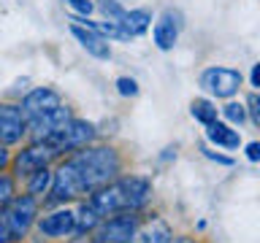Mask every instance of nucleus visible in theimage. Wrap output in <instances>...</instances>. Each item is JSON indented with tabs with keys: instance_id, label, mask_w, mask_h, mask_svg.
I'll use <instances>...</instances> for the list:
<instances>
[{
	"instance_id": "21",
	"label": "nucleus",
	"mask_w": 260,
	"mask_h": 243,
	"mask_svg": "<svg viewBox=\"0 0 260 243\" xmlns=\"http://www.w3.org/2000/svg\"><path fill=\"white\" fill-rule=\"evenodd\" d=\"M16 192H14V178L11 176H0V211H3L8 202H14Z\"/></svg>"
},
{
	"instance_id": "12",
	"label": "nucleus",
	"mask_w": 260,
	"mask_h": 243,
	"mask_svg": "<svg viewBox=\"0 0 260 243\" xmlns=\"http://www.w3.org/2000/svg\"><path fill=\"white\" fill-rule=\"evenodd\" d=\"M71 32H73V38H76L92 57H98V60H109V57H111L109 40H106V35H101L98 30L84 27V24H71Z\"/></svg>"
},
{
	"instance_id": "27",
	"label": "nucleus",
	"mask_w": 260,
	"mask_h": 243,
	"mask_svg": "<svg viewBox=\"0 0 260 243\" xmlns=\"http://www.w3.org/2000/svg\"><path fill=\"white\" fill-rule=\"evenodd\" d=\"M203 154H206L209 159H214V162H219V165H233V159L231 157H222V154H214L211 149H206V146H203Z\"/></svg>"
},
{
	"instance_id": "20",
	"label": "nucleus",
	"mask_w": 260,
	"mask_h": 243,
	"mask_svg": "<svg viewBox=\"0 0 260 243\" xmlns=\"http://www.w3.org/2000/svg\"><path fill=\"white\" fill-rule=\"evenodd\" d=\"M222 116L228 119V125H244V122L249 119V113H247V105H241V103H228L225 108H222Z\"/></svg>"
},
{
	"instance_id": "6",
	"label": "nucleus",
	"mask_w": 260,
	"mask_h": 243,
	"mask_svg": "<svg viewBox=\"0 0 260 243\" xmlns=\"http://www.w3.org/2000/svg\"><path fill=\"white\" fill-rule=\"evenodd\" d=\"M71 119H73V113H71V108H65V105H60V108H54L49 113H41V116H32L27 122L32 143H49L54 135H60L62 130L68 127Z\"/></svg>"
},
{
	"instance_id": "9",
	"label": "nucleus",
	"mask_w": 260,
	"mask_h": 243,
	"mask_svg": "<svg viewBox=\"0 0 260 243\" xmlns=\"http://www.w3.org/2000/svg\"><path fill=\"white\" fill-rule=\"evenodd\" d=\"M27 133V116L22 105H0V143H16Z\"/></svg>"
},
{
	"instance_id": "30",
	"label": "nucleus",
	"mask_w": 260,
	"mask_h": 243,
	"mask_svg": "<svg viewBox=\"0 0 260 243\" xmlns=\"http://www.w3.org/2000/svg\"><path fill=\"white\" fill-rule=\"evenodd\" d=\"M6 165H8V151L3 149V146H0V170H3Z\"/></svg>"
},
{
	"instance_id": "29",
	"label": "nucleus",
	"mask_w": 260,
	"mask_h": 243,
	"mask_svg": "<svg viewBox=\"0 0 260 243\" xmlns=\"http://www.w3.org/2000/svg\"><path fill=\"white\" fill-rule=\"evenodd\" d=\"M6 240H11V235H8V227H6V222L0 219V243H6Z\"/></svg>"
},
{
	"instance_id": "19",
	"label": "nucleus",
	"mask_w": 260,
	"mask_h": 243,
	"mask_svg": "<svg viewBox=\"0 0 260 243\" xmlns=\"http://www.w3.org/2000/svg\"><path fill=\"white\" fill-rule=\"evenodd\" d=\"M190 113H192V119L201 122V125H211V122H217V105L211 103V100H206V97L192 100Z\"/></svg>"
},
{
	"instance_id": "16",
	"label": "nucleus",
	"mask_w": 260,
	"mask_h": 243,
	"mask_svg": "<svg viewBox=\"0 0 260 243\" xmlns=\"http://www.w3.org/2000/svg\"><path fill=\"white\" fill-rule=\"evenodd\" d=\"M138 238H141V243H174V235H171L168 224L160 222V219H154L144 232H138Z\"/></svg>"
},
{
	"instance_id": "24",
	"label": "nucleus",
	"mask_w": 260,
	"mask_h": 243,
	"mask_svg": "<svg viewBox=\"0 0 260 243\" xmlns=\"http://www.w3.org/2000/svg\"><path fill=\"white\" fill-rule=\"evenodd\" d=\"M247 113H249V119L260 127V92H252L247 97Z\"/></svg>"
},
{
	"instance_id": "11",
	"label": "nucleus",
	"mask_w": 260,
	"mask_h": 243,
	"mask_svg": "<svg viewBox=\"0 0 260 243\" xmlns=\"http://www.w3.org/2000/svg\"><path fill=\"white\" fill-rule=\"evenodd\" d=\"M60 95L54 92V89H49V87H38V89H32V92H27V97L22 100V111H24V116L32 119V116H41V113H49V111H54V108H60Z\"/></svg>"
},
{
	"instance_id": "3",
	"label": "nucleus",
	"mask_w": 260,
	"mask_h": 243,
	"mask_svg": "<svg viewBox=\"0 0 260 243\" xmlns=\"http://www.w3.org/2000/svg\"><path fill=\"white\" fill-rule=\"evenodd\" d=\"M138 216L136 214H114L106 216L92 232V243H130L138 238Z\"/></svg>"
},
{
	"instance_id": "26",
	"label": "nucleus",
	"mask_w": 260,
	"mask_h": 243,
	"mask_svg": "<svg viewBox=\"0 0 260 243\" xmlns=\"http://www.w3.org/2000/svg\"><path fill=\"white\" fill-rule=\"evenodd\" d=\"M247 159H252V162H260V141H252V143H247Z\"/></svg>"
},
{
	"instance_id": "14",
	"label": "nucleus",
	"mask_w": 260,
	"mask_h": 243,
	"mask_svg": "<svg viewBox=\"0 0 260 243\" xmlns=\"http://www.w3.org/2000/svg\"><path fill=\"white\" fill-rule=\"evenodd\" d=\"M206 141L214 146H222V149H239L241 135H239V130H233V125L211 122V125H206Z\"/></svg>"
},
{
	"instance_id": "7",
	"label": "nucleus",
	"mask_w": 260,
	"mask_h": 243,
	"mask_svg": "<svg viewBox=\"0 0 260 243\" xmlns=\"http://www.w3.org/2000/svg\"><path fill=\"white\" fill-rule=\"evenodd\" d=\"M244 76L236 68H206L201 73V87L214 97H233L239 92Z\"/></svg>"
},
{
	"instance_id": "25",
	"label": "nucleus",
	"mask_w": 260,
	"mask_h": 243,
	"mask_svg": "<svg viewBox=\"0 0 260 243\" xmlns=\"http://www.w3.org/2000/svg\"><path fill=\"white\" fill-rule=\"evenodd\" d=\"M65 3H68L76 14H81V16H89V14L95 11V3H92V0H65Z\"/></svg>"
},
{
	"instance_id": "28",
	"label": "nucleus",
	"mask_w": 260,
	"mask_h": 243,
	"mask_svg": "<svg viewBox=\"0 0 260 243\" xmlns=\"http://www.w3.org/2000/svg\"><path fill=\"white\" fill-rule=\"evenodd\" d=\"M249 81H252V87L260 92V62L252 65V73H249Z\"/></svg>"
},
{
	"instance_id": "17",
	"label": "nucleus",
	"mask_w": 260,
	"mask_h": 243,
	"mask_svg": "<svg viewBox=\"0 0 260 243\" xmlns=\"http://www.w3.org/2000/svg\"><path fill=\"white\" fill-rule=\"evenodd\" d=\"M103 222V216L98 214V211L89 206V200L84 202V206L79 208V214H76V230L79 232H95V227Z\"/></svg>"
},
{
	"instance_id": "4",
	"label": "nucleus",
	"mask_w": 260,
	"mask_h": 243,
	"mask_svg": "<svg viewBox=\"0 0 260 243\" xmlns=\"http://www.w3.org/2000/svg\"><path fill=\"white\" fill-rule=\"evenodd\" d=\"M36 197L32 194H22V197H14V202H8V206L0 211L3 214V222L8 227V235H11V240H22L24 235H27L30 224L36 222Z\"/></svg>"
},
{
	"instance_id": "5",
	"label": "nucleus",
	"mask_w": 260,
	"mask_h": 243,
	"mask_svg": "<svg viewBox=\"0 0 260 243\" xmlns=\"http://www.w3.org/2000/svg\"><path fill=\"white\" fill-rule=\"evenodd\" d=\"M95 125L92 122H84V119H71L68 127L62 130L60 135H54L52 141H49V146H52L54 154H62V151H79L84 149V146H89L95 141Z\"/></svg>"
},
{
	"instance_id": "8",
	"label": "nucleus",
	"mask_w": 260,
	"mask_h": 243,
	"mask_svg": "<svg viewBox=\"0 0 260 243\" xmlns=\"http://www.w3.org/2000/svg\"><path fill=\"white\" fill-rule=\"evenodd\" d=\"M179 32H182V14L174 11V8H166V11L160 14V19L154 22V30H152L154 46H157L160 52L174 49V44L179 40Z\"/></svg>"
},
{
	"instance_id": "18",
	"label": "nucleus",
	"mask_w": 260,
	"mask_h": 243,
	"mask_svg": "<svg viewBox=\"0 0 260 243\" xmlns=\"http://www.w3.org/2000/svg\"><path fill=\"white\" fill-rule=\"evenodd\" d=\"M27 194H32V197H38V194H46V189L54 184V173H49V168H41L36 170L32 176H27Z\"/></svg>"
},
{
	"instance_id": "10",
	"label": "nucleus",
	"mask_w": 260,
	"mask_h": 243,
	"mask_svg": "<svg viewBox=\"0 0 260 243\" xmlns=\"http://www.w3.org/2000/svg\"><path fill=\"white\" fill-rule=\"evenodd\" d=\"M52 157H57V154L52 151L49 143H32L24 151H19V157L14 159V170H16V176H32L36 170L46 168Z\"/></svg>"
},
{
	"instance_id": "1",
	"label": "nucleus",
	"mask_w": 260,
	"mask_h": 243,
	"mask_svg": "<svg viewBox=\"0 0 260 243\" xmlns=\"http://www.w3.org/2000/svg\"><path fill=\"white\" fill-rule=\"evenodd\" d=\"M119 173V157L109 146H84L57 168L52 184V200L65 202L81 194H95L111 184Z\"/></svg>"
},
{
	"instance_id": "22",
	"label": "nucleus",
	"mask_w": 260,
	"mask_h": 243,
	"mask_svg": "<svg viewBox=\"0 0 260 243\" xmlns=\"http://www.w3.org/2000/svg\"><path fill=\"white\" fill-rule=\"evenodd\" d=\"M117 92L122 97H136L138 95V81L130 78V76H119L117 78Z\"/></svg>"
},
{
	"instance_id": "15",
	"label": "nucleus",
	"mask_w": 260,
	"mask_h": 243,
	"mask_svg": "<svg viewBox=\"0 0 260 243\" xmlns=\"http://www.w3.org/2000/svg\"><path fill=\"white\" fill-rule=\"evenodd\" d=\"M149 24H152V14L146 11V8H133V11H127L122 16V27L127 30L130 38L144 35V32L149 30Z\"/></svg>"
},
{
	"instance_id": "2",
	"label": "nucleus",
	"mask_w": 260,
	"mask_h": 243,
	"mask_svg": "<svg viewBox=\"0 0 260 243\" xmlns=\"http://www.w3.org/2000/svg\"><path fill=\"white\" fill-rule=\"evenodd\" d=\"M152 197V181L144 176H125L114 178L103 189L89 194V206H92L103 219L114 214H136L141 211Z\"/></svg>"
},
{
	"instance_id": "13",
	"label": "nucleus",
	"mask_w": 260,
	"mask_h": 243,
	"mask_svg": "<svg viewBox=\"0 0 260 243\" xmlns=\"http://www.w3.org/2000/svg\"><path fill=\"white\" fill-rule=\"evenodd\" d=\"M38 230L49 238H65V235L76 232V214L73 211H54L38 222Z\"/></svg>"
},
{
	"instance_id": "23",
	"label": "nucleus",
	"mask_w": 260,
	"mask_h": 243,
	"mask_svg": "<svg viewBox=\"0 0 260 243\" xmlns=\"http://www.w3.org/2000/svg\"><path fill=\"white\" fill-rule=\"evenodd\" d=\"M101 8H103V14L109 16V19H114V22H122V16L127 14L125 8H122V6L117 3V0H103Z\"/></svg>"
}]
</instances>
